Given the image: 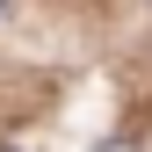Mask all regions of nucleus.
I'll return each mask as SVG.
<instances>
[{"label": "nucleus", "mask_w": 152, "mask_h": 152, "mask_svg": "<svg viewBox=\"0 0 152 152\" xmlns=\"http://www.w3.org/2000/svg\"><path fill=\"white\" fill-rule=\"evenodd\" d=\"M0 7H7V0H0Z\"/></svg>", "instance_id": "f03ea898"}, {"label": "nucleus", "mask_w": 152, "mask_h": 152, "mask_svg": "<svg viewBox=\"0 0 152 152\" xmlns=\"http://www.w3.org/2000/svg\"><path fill=\"white\" fill-rule=\"evenodd\" d=\"M0 152H15V145H0Z\"/></svg>", "instance_id": "f257e3e1"}]
</instances>
